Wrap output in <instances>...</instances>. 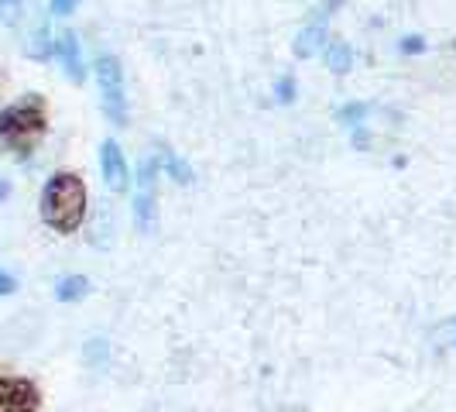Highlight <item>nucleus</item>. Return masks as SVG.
Returning a JSON list of instances; mask_svg holds the SVG:
<instances>
[{"label":"nucleus","mask_w":456,"mask_h":412,"mask_svg":"<svg viewBox=\"0 0 456 412\" xmlns=\"http://www.w3.org/2000/svg\"><path fill=\"white\" fill-rule=\"evenodd\" d=\"M159 161H161V169H165V172H168V176H172L175 183H192V169H189V165H185V161L179 159L175 152L161 148V152H159Z\"/></svg>","instance_id":"9b49d317"},{"label":"nucleus","mask_w":456,"mask_h":412,"mask_svg":"<svg viewBox=\"0 0 456 412\" xmlns=\"http://www.w3.org/2000/svg\"><path fill=\"white\" fill-rule=\"evenodd\" d=\"M86 293H90V278H83V275H66L55 285V299L59 302H76V299H83Z\"/></svg>","instance_id":"1a4fd4ad"},{"label":"nucleus","mask_w":456,"mask_h":412,"mask_svg":"<svg viewBox=\"0 0 456 412\" xmlns=\"http://www.w3.org/2000/svg\"><path fill=\"white\" fill-rule=\"evenodd\" d=\"M7 196H11V185H7V183H4V179H0V203H4Z\"/></svg>","instance_id":"6ab92c4d"},{"label":"nucleus","mask_w":456,"mask_h":412,"mask_svg":"<svg viewBox=\"0 0 456 412\" xmlns=\"http://www.w3.org/2000/svg\"><path fill=\"white\" fill-rule=\"evenodd\" d=\"M24 14V0H0V21L7 24V28H14V24L21 21Z\"/></svg>","instance_id":"ddd939ff"},{"label":"nucleus","mask_w":456,"mask_h":412,"mask_svg":"<svg viewBox=\"0 0 456 412\" xmlns=\"http://www.w3.org/2000/svg\"><path fill=\"white\" fill-rule=\"evenodd\" d=\"M422 48H426V42H422L419 35H409V38H402V52H409V55L422 52Z\"/></svg>","instance_id":"f3484780"},{"label":"nucleus","mask_w":456,"mask_h":412,"mask_svg":"<svg viewBox=\"0 0 456 412\" xmlns=\"http://www.w3.org/2000/svg\"><path fill=\"white\" fill-rule=\"evenodd\" d=\"M274 96H278V103H292L296 100V79L292 76H281L274 83Z\"/></svg>","instance_id":"4468645a"},{"label":"nucleus","mask_w":456,"mask_h":412,"mask_svg":"<svg viewBox=\"0 0 456 412\" xmlns=\"http://www.w3.org/2000/svg\"><path fill=\"white\" fill-rule=\"evenodd\" d=\"M100 169H103V179H107V185L114 193H127L131 172H127V159H124V152H120V144H117L114 137H107L100 144Z\"/></svg>","instance_id":"423d86ee"},{"label":"nucleus","mask_w":456,"mask_h":412,"mask_svg":"<svg viewBox=\"0 0 456 412\" xmlns=\"http://www.w3.org/2000/svg\"><path fill=\"white\" fill-rule=\"evenodd\" d=\"M48 28H38V35H35V45H31V55H38V59H48L52 52H55V45H48Z\"/></svg>","instance_id":"2eb2a0df"},{"label":"nucleus","mask_w":456,"mask_h":412,"mask_svg":"<svg viewBox=\"0 0 456 412\" xmlns=\"http://www.w3.org/2000/svg\"><path fill=\"white\" fill-rule=\"evenodd\" d=\"M45 128H48L45 103L38 96H28V100L7 107L0 114V148L24 155V152H31V144L38 137L45 135Z\"/></svg>","instance_id":"f03ea898"},{"label":"nucleus","mask_w":456,"mask_h":412,"mask_svg":"<svg viewBox=\"0 0 456 412\" xmlns=\"http://www.w3.org/2000/svg\"><path fill=\"white\" fill-rule=\"evenodd\" d=\"M326 66H330V72H337V76L350 72V66H354L350 45L346 42H326Z\"/></svg>","instance_id":"9d476101"},{"label":"nucleus","mask_w":456,"mask_h":412,"mask_svg":"<svg viewBox=\"0 0 456 412\" xmlns=\"http://www.w3.org/2000/svg\"><path fill=\"white\" fill-rule=\"evenodd\" d=\"M96 83H100V96H103V111L114 120L117 128L127 124V93H124V69L114 55H103L96 62Z\"/></svg>","instance_id":"7ed1b4c3"},{"label":"nucleus","mask_w":456,"mask_h":412,"mask_svg":"<svg viewBox=\"0 0 456 412\" xmlns=\"http://www.w3.org/2000/svg\"><path fill=\"white\" fill-rule=\"evenodd\" d=\"M18 289V282H14V275L0 272V296H7V293H14Z\"/></svg>","instance_id":"a211bd4d"},{"label":"nucleus","mask_w":456,"mask_h":412,"mask_svg":"<svg viewBox=\"0 0 456 412\" xmlns=\"http://www.w3.org/2000/svg\"><path fill=\"white\" fill-rule=\"evenodd\" d=\"M320 48H326V24L320 21H313L309 28H302L298 31V38H296V55L298 59H313Z\"/></svg>","instance_id":"6e6552de"},{"label":"nucleus","mask_w":456,"mask_h":412,"mask_svg":"<svg viewBox=\"0 0 456 412\" xmlns=\"http://www.w3.org/2000/svg\"><path fill=\"white\" fill-rule=\"evenodd\" d=\"M159 169H161V161L159 155L151 159L141 161V172H137V206H134V213H137V227L141 230H151L155 227V176H159Z\"/></svg>","instance_id":"20e7f679"},{"label":"nucleus","mask_w":456,"mask_h":412,"mask_svg":"<svg viewBox=\"0 0 456 412\" xmlns=\"http://www.w3.org/2000/svg\"><path fill=\"white\" fill-rule=\"evenodd\" d=\"M79 4H83V0H52V14H55V18H66Z\"/></svg>","instance_id":"dca6fc26"},{"label":"nucleus","mask_w":456,"mask_h":412,"mask_svg":"<svg viewBox=\"0 0 456 412\" xmlns=\"http://www.w3.org/2000/svg\"><path fill=\"white\" fill-rule=\"evenodd\" d=\"M367 103H346V107H340V120L346 124V128H361L367 117Z\"/></svg>","instance_id":"f8f14e48"},{"label":"nucleus","mask_w":456,"mask_h":412,"mask_svg":"<svg viewBox=\"0 0 456 412\" xmlns=\"http://www.w3.org/2000/svg\"><path fill=\"white\" fill-rule=\"evenodd\" d=\"M86 217V185L76 172H55L42 193V220L55 234H76Z\"/></svg>","instance_id":"f257e3e1"},{"label":"nucleus","mask_w":456,"mask_h":412,"mask_svg":"<svg viewBox=\"0 0 456 412\" xmlns=\"http://www.w3.org/2000/svg\"><path fill=\"white\" fill-rule=\"evenodd\" d=\"M42 406V391L28 378H0V412H35Z\"/></svg>","instance_id":"39448f33"},{"label":"nucleus","mask_w":456,"mask_h":412,"mask_svg":"<svg viewBox=\"0 0 456 412\" xmlns=\"http://www.w3.org/2000/svg\"><path fill=\"white\" fill-rule=\"evenodd\" d=\"M55 55L62 59V69H66V76L72 83H83V76H86V66H83V48H79V38L66 31V35H59V42H55Z\"/></svg>","instance_id":"0eeeda50"},{"label":"nucleus","mask_w":456,"mask_h":412,"mask_svg":"<svg viewBox=\"0 0 456 412\" xmlns=\"http://www.w3.org/2000/svg\"><path fill=\"white\" fill-rule=\"evenodd\" d=\"M453 334H456V320H453Z\"/></svg>","instance_id":"aec40b11"}]
</instances>
